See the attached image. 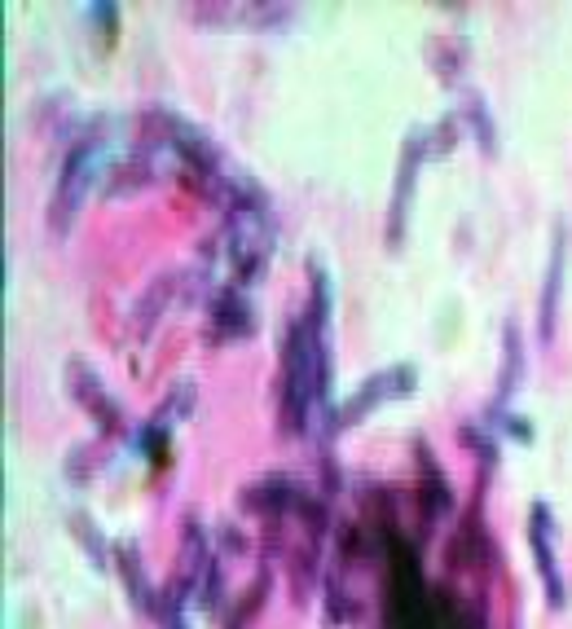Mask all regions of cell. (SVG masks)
<instances>
[{
  "label": "cell",
  "mask_w": 572,
  "mask_h": 629,
  "mask_svg": "<svg viewBox=\"0 0 572 629\" xmlns=\"http://www.w3.org/2000/svg\"><path fill=\"white\" fill-rule=\"evenodd\" d=\"M322 401L317 388V330L308 317H291L282 348V432H308L313 423V405Z\"/></svg>",
  "instance_id": "obj_1"
},
{
  "label": "cell",
  "mask_w": 572,
  "mask_h": 629,
  "mask_svg": "<svg viewBox=\"0 0 572 629\" xmlns=\"http://www.w3.org/2000/svg\"><path fill=\"white\" fill-rule=\"evenodd\" d=\"M405 392H414V366H388V370L370 374V379L361 383L339 410H330L326 427H335V432L339 427H352V423H361L370 410H379L383 401H396V396H405Z\"/></svg>",
  "instance_id": "obj_2"
},
{
  "label": "cell",
  "mask_w": 572,
  "mask_h": 629,
  "mask_svg": "<svg viewBox=\"0 0 572 629\" xmlns=\"http://www.w3.org/2000/svg\"><path fill=\"white\" fill-rule=\"evenodd\" d=\"M97 163V141H75V150L66 154L62 172H58V190H53V203H49V225L53 229H66L75 216V207L84 203L88 194V172Z\"/></svg>",
  "instance_id": "obj_3"
},
{
  "label": "cell",
  "mask_w": 572,
  "mask_h": 629,
  "mask_svg": "<svg viewBox=\"0 0 572 629\" xmlns=\"http://www.w3.org/2000/svg\"><path fill=\"white\" fill-rule=\"evenodd\" d=\"M528 542H533L537 572H542V581H546L550 608H564L568 590H564V572H559V564H555V520H550L546 502H533V511H528Z\"/></svg>",
  "instance_id": "obj_4"
},
{
  "label": "cell",
  "mask_w": 572,
  "mask_h": 629,
  "mask_svg": "<svg viewBox=\"0 0 572 629\" xmlns=\"http://www.w3.org/2000/svg\"><path fill=\"white\" fill-rule=\"evenodd\" d=\"M564 260H568V225H555L550 242V264H546V286H542V339H555V317H559V291H564Z\"/></svg>",
  "instance_id": "obj_5"
},
{
  "label": "cell",
  "mask_w": 572,
  "mask_h": 629,
  "mask_svg": "<svg viewBox=\"0 0 572 629\" xmlns=\"http://www.w3.org/2000/svg\"><path fill=\"white\" fill-rule=\"evenodd\" d=\"M66 374H71V392L80 396V401L88 405V410L97 414V423H102L106 432H115V427L124 423V418H119V405L110 401V392L102 388V379H97V374L88 370L84 361H71V366H66Z\"/></svg>",
  "instance_id": "obj_6"
},
{
  "label": "cell",
  "mask_w": 572,
  "mask_h": 629,
  "mask_svg": "<svg viewBox=\"0 0 572 629\" xmlns=\"http://www.w3.org/2000/svg\"><path fill=\"white\" fill-rule=\"evenodd\" d=\"M242 335H251V308L238 286L229 282L212 300V339H242Z\"/></svg>",
  "instance_id": "obj_7"
},
{
  "label": "cell",
  "mask_w": 572,
  "mask_h": 629,
  "mask_svg": "<svg viewBox=\"0 0 572 629\" xmlns=\"http://www.w3.org/2000/svg\"><path fill=\"white\" fill-rule=\"evenodd\" d=\"M115 555H119L115 564H119V577H124V590H128L132 608H137V612H150V616H159V590L150 586L146 568H141L137 546H119Z\"/></svg>",
  "instance_id": "obj_8"
},
{
  "label": "cell",
  "mask_w": 572,
  "mask_h": 629,
  "mask_svg": "<svg viewBox=\"0 0 572 629\" xmlns=\"http://www.w3.org/2000/svg\"><path fill=\"white\" fill-rule=\"evenodd\" d=\"M427 154V132H414L410 146H405V159H401V176H396V194H392V220H388V238L396 242L401 238V216L410 207V185H414V172H418V159Z\"/></svg>",
  "instance_id": "obj_9"
},
{
  "label": "cell",
  "mask_w": 572,
  "mask_h": 629,
  "mask_svg": "<svg viewBox=\"0 0 572 629\" xmlns=\"http://www.w3.org/2000/svg\"><path fill=\"white\" fill-rule=\"evenodd\" d=\"M520 374H524V348H520V326H506V366H502V388H498V401H493V410L520 388Z\"/></svg>",
  "instance_id": "obj_10"
},
{
  "label": "cell",
  "mask_w": 572,
  "mask_h": 629,
  "mask_svg": "<svg viewBox=\"0 0 572 629\" xmlns=\"http://www.w3.org/2000/svg\"><path fill=\"white\" fill-rule=\"evenodd\" d=\"M462 119H467V124L476 128V137H480V150H484V154H493V150H498V137H493L489 106H484V97H480V93H467V97H462Z\"/></svg>",
  "instance_id": "obj_11"
},
{
  "label": "cell",
  "mask_w": 572,
  "mask_h": 629,
  "mask_svg": "<svg viewBox=\"0 0 572 629\" xmlns=\"http://www.w3.org/2000/svg\"><path fill=\"white\" fill-rule=\"evenodd\" d=\"M172 291H176V273H168L163 282H154V286H150V295L141 300V313L132 317V322H137V335H146V330H150V322L163 313V304L172 300Z\"/></svg>",
  "instance_id": "obj_12"
},
{
  "label": "cell",
  "mask_w": 572,
  "mask_h": 629,
  "mask_svg": "<svg viewBox=\"0 0 572 629\" xmlns=\"http://www.w3.org/2000/svg\"><path fill=\"white\" fill-rule=\"evenodd\" d=\"M269 594V572H260L256 581H251V590H247V599L234 608V616H229V625L225 629H247V621H251V612L260 608V599Z\"/></svg>",
  "instance_id": "obj_13"
},
{
  "label": "cell",
  "mask_w": 572,
  "mask_h": 629,
  "mask_svg": "<svg viewBox=\"0 0 572 629\" xmlns=\"http://www.w3.org/2000/svg\"><path fill=\"white\" fill-rule=\"evenodd\" d=\"M71 528H75V537H80V542H84V550H88V555H93V564L102 568V564H106V537L97 533V528L88 524L84 515H71Z\"/></svg>",
  "instance_id": "obj_14"
},
{
  "label": "cell",
  "mask_w": 572,
  "mask_h": 629,
  "mask_svg": "<svg viewBox=\"0 0 572 629\" xmlns=\"http://www.w3.org/2000/svg\"><path fill=\"white\" fill-rule=\"evenodd\" d=\"M198 603H203L207 612H216V603H220V564L212 559L203 572V581H198Z\"/></svg>",
  "instance_id": "obj_15"
},
{
  "label": "cell",
  "mask_w": 572,
  "mask_h": 629,
  "mask_svg": "<svg viewBox=\"0 0 572 629\" xmlns=\"http://www.w3.org/2000/svg\"><path fill=\"white\" fill-rule=\"evenodd\" d=\"M194 405V388L190 383H176V392L168 396V405H163V414L168 418H185V410Z\"/></svg>",
  "instance_id": "obj_16"
},
{
  "label": "cell",
  "mask_w": 572,
  "mask_h": 629,
  "mask_svg": "<svg viewBox=\"0 0 572 629\" xmlns=\"http://www.w3.org/2000/svg\"><path fill=\"white\" fill-rule=\"evenodd\" d=\"M220 542H225L229 550H242V546H247V537H242L238 528H229V524H225V528H220Z\"/></svg>",
  "instance_id": "obj_17"
}]
</instances>
